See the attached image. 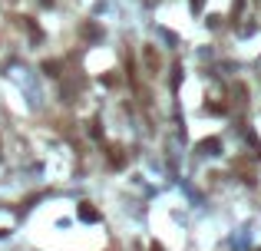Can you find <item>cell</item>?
Masks as SVG:
<instances>
[{"mask_svg": "<svg viewBox=\"0 0 261 251\" xmlns=\"http://www.w3.org/2000/svg\"><path fill=\"white\" fill-rule=\"evenodd\" d=\"M198 149H202V152H205V155H215L218 149H222V142H218V139H205V142H202V145H198Z\"/></svg>", "mask_w": 261, "mask_h": 251, "instance_id": "1", "label": "cell"}, {"mask_svg": "<svg viewBox=\"0 0 261 251\" xmlns=\"http://www.w3.org/2000/svg\"><path fill=\"white\" fill-rule=\"evenodd\" d=\"M79 218H83V221H96L99 215H96V208H89V205H79Z\"/></svg>", "mask_w": 261, "mask_h": 251, "instance_id": "2", "label": "cell"}]
</instances>
